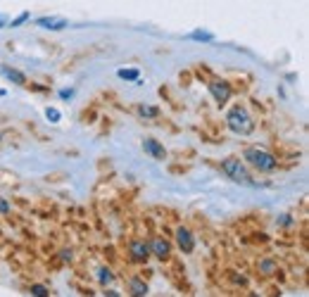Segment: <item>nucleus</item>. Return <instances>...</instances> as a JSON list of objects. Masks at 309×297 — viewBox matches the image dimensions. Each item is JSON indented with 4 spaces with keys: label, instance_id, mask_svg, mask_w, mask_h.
<instances>
[{
    "label": "nucleus",
    "instance_id": "obj_1",
    "mask_svg": "<svg viewBox=\"0 0 309 297\" xmlns=\"http://www.w3.org/2000/svg\"><path fill=\"white\" fill-rule=\"evenodd\" d=\"M226 124H228V129L233 131V133H240V136H247L250 131L255 129V121H252V117L243 110L240 105H238V107H233V110L226 114Z\"/></svg>",
    "mask_w": 309,
    "mask_h": 297
},
{
    "label": "nucleus",
    "instance_id": "obj_2",
    "mask_svg": "<svg viewBox=\"0 0 309 297\" xmlns=\"http://www.w3.org/2000/svg\"><path fill=\"white\" fill-rule=\"evenodd\" d=\"M221 171H224L231 181H236V183H243V186H255V181L250 178L247 169L243 167V164H240V159H236V157L224 159V162H221Z\"/></svg>",
    "mask_w": 309,
    "mask_h": 297
},
{
    "label": "nucleus",
    "instance_id": "obj_3",
    "mask_svg": "<svg viewBox=\"0 0 309 297\" xmlns=\"http://www.w3.org/2000/svg\"><path fill=\"white\" fill-rule=\"evenodd\" d=\"M245 159L252 164V167H257L259 171H273L276 169V159H273V155H269L267 150H259V148H250L245 150Z\"/></svg>",
    "mask_w": 309,
    "mask_h": 297
},
{
    "label": "nucleus",
    "instance_id": "obj_4",
    "mask_svg": "<svg viewBox=\"0 0 309 297\" xmlns=\"http://www.w3.org/2000/svg\"><path fill=\"white\" fill-rule=\"evenodd\" d=\"M209 93L214 95L217 102H226V100L231 98V86H228L226 81H212V83H209Z\"/></svg>",
    "mask_w": 309,
    "mask_h": 297
},
{
    "label": "nucleus",
    "instance_id": "obj_5",
    "mask_svg": "<svg viewBox=\"0 0 309 297\" xmlns=\"http://www.w3.org/2000/svg\"><path fill=\"white\" fill-rule=\"evenodd\" d=\"M143 150H145L150 157H155V159H164V157H166V152H164V148L160 145V140H155V138H145V140H143Z\"/></svg>",
    "mask_w": 309,
    "mask_h": 297
},
{
    "label": "nucleus",
    "instance_id": "obj_6",
    "mask_svg": "<svg viewBox=\"0 0 309 297\" xmlns=\"http://www.w3.org/2000/svg\"><path fill=\"white\" fill-rule=\"evenodd\" d=\"M176 240H179V247H181L185 255H188V252H193L195 240H193V236H190V231H188V228H179V231H176Z\"/></svg>",
    "mask_w": 309,
    "mask_h": 297
},
{
    "label": "nucleus",
    "instance_id": "obj_7",
    "mask_svg": "<svg viewBox=\"0 0 309 297\" xmlns=\"http://www.w3.org/2000/svg\"><path fill=\"white\" fill-rule=\"evenodd\" d=\"M36 24L43 26V29H53V31H62L64 26H69L67 19H62V17H41L36 19Z\"/></svg>",
    "mask_w": 309,
    "mask_h": 297
},
{
    "label": "nucleus",
    "instance_id": "obj_8",
    "mask_svg": "<svg viewBox=\"0 0 309 297\" xmlns=\"http://www.w3.org/2000/svg\"><path fill=\"white\" fill-rule=\"evenodd\" d=\"M131 257L136 261H145L150 257V245H145L143 240H133L131 242Z\"/></svg>",
    "mask_w": 309,
    "mask_h": 297
},
{
    "label": "nucleus",
    "instance_id": "obj_9",
    "mask_svg": "<svg viewBox=\"0 0 309 297\" xmlns=\"http://www.w3.org/2000/svg\"><path fill=\"white\" fill-rule=\"evenodd\" d=\"M0 74L5 76L7 81H12V83H17V86H24L26 83V76L17 72V69H10V67H5V64H0Z\"/></svg>",
    "mask_w": 309,
    "mask_h": 297
},
{
    "label": "nucleus",
    "instance_id": "obj_10",
    "mask_svg": "<svg viewBox=\"0 0 309 297\" xmlns=\"http://www.w3.org/2000/svg\"><path fill=\"white\" fill-rule=\"evenodd\" d=\"M169 250H171V247H169L166 240H155L152 247H150V252H152L155 257H160V259H166V257H169Z\"/></svg>",
    "mask_w": 309,
    "mask_h": 297
},
{
    "label": "nucleus",
    "instance_id": "obj_11",
    "mask_svg": "<svg viewBox=\"0 0 309 297\" xmlns=\"http://www.w3.org/2000/svg\"><path fill=\"white\" fill-rule=\"evenodd\" d=\"M131 295H138V297H143V295H147V285L143 283V280H138V278H133L131 280Z\"/></svg>",
    "mask_w": 309,
    "mask_h": 297
},
{
    "label": "nucleus",
    "instance_id": "obj_12",
    "mask_svg": "<svg viewBox=\"0 0 309 297\" xmlns=\"http://www.w3.org/2000/svg\"><path fill=\"white\" fill-rule=\"evenodd\" d=\"M185 38H190V40H202V43H212V40H214V34H209V31H193V34H188Z\"/></svg>",
    "mask_w": 309,
    "mask_h": 297
},
{
    "label": "nucleus",
    "instance_id": "obj_13",
    "mask_svg": "<svg viewBox=\"0 0 309 297\" xmlns=\"http://www.w3.org/2000/svg\"><path fill=\"white\" fill-rule=\"evenodd\" d=\"M117 76L119 79H126V81H138V69H119Z\"/></svg>",
    "mask_w": 309,
    "mask_h": 297
},
{
    "label": "nucleus",
    "instance_id": "obj_14",
    "mask_svg": "<svg viewBox=\"0 0 309 297\" xmlns=\"http://www.w3.org/2000/svg\"><path fill=\"white\" fill-rule=\"evenodd\" d=\"M31 295H36V297H45V295H50V290H48L45 285H31Z\"/></svg>",
    "mask_w": 309,
    "mask_h": 297
},
{
    "label": "nucleus",
    "instance_id": "obj_15",
    "mask_svg": "<svg viewBox=\"0 0 309 297\" xmlns=\"http://www.w3.org/2000/svg\"><path fill=\"white\" fill-rule=\"evenodd\" d=\"M98 278H100V283H112L114 276H112V271H109V269H100V271H98Z\"/></svg>",
    "mask_w": 309,
    "mask_h": 297
},
{
    "label": "nucleus",
    "instance_id": "obj_16",
    "mask_svg": "<svg viewBox=\"0 0 309 297\" xmlns=\"http://www.w3.org/2000/svg\"><path fill=\"white\" fill-rule=\"evenodd\" d=\"M45 117H48V119H50L53 124H57V121L62 119V114H60V112L55 110V107H48V110H45Z\"/></svg>",
    "mask_w": 309,
    "mask_h": 297
},
{
    "label": "nucleus",
    "instance_id": "obj_17",
    "mask_svg": "<svg viewBox=\"0 0 309 297\" xmlns=\"http://www.w3.org/2000/svg\"><path fill=\"white\" fill-rule=\"evenodd\" d=\"M141 117H150V119H152V117H157V107L143 105V107H141Z\"/></svg>",
    "mask_w": 309,
    "mask_h": 297
},
{
    "label": "nucleus",
    "instance_id": "obj_18",
    "mask_svg": "<svg viewBox=\"0 0 309 297\" xmlns=\"http://www.w3.org/2000/svg\"><path fill=\"white\" fill-rule=\"evenodd\" d=\"M26 19H29V12H21L17 19H12V26H19V24H24Z\"/></svg>",
    "mask_w": 309,
    "mask_h": 297
},
{
    "label": "nucleus",
    "instance_id": "obj_19",
    "mask_svg": "<svg viewBox=\"0 0 309 297\" xmlns=\"http://www.w3.org/2000/svg\"><path fill=\"white\" fill-rule=\"evenodd\" d=\"M0 214H10V204L0 198Z\"/></svg>",
    "mask_w": 309,
    "mask_h": 297
},
{
    "label": "nucleus",
    "instance_id": "obj_20",
    "mask_svg": "<svg viewBox=\"0 0 309 297\" xmlns=\"http://www.w3.org/2000/svg\"><path fill=\"white\" fill-rule=\"evenodd\" d=\"M74 91H60V98H72Z\"/></svg>",
    "mask_w": 309,
    "mask_h": 297
},
{
    "label": "nucleus",
    "instance_id": "obj_21",
    "mask_svg": "<svg viewBox=\"0 0 309 297\" xmlns=\"http://www.w3.org/2000/svg\"><path fill=\"white\" fill-rule=\"evenodd\" d=\"M2 26H5V17L0 15V29H2Z\"/></svg>",
    "mask_w": 309,
    "mask_h": 297
}]
</instances>
